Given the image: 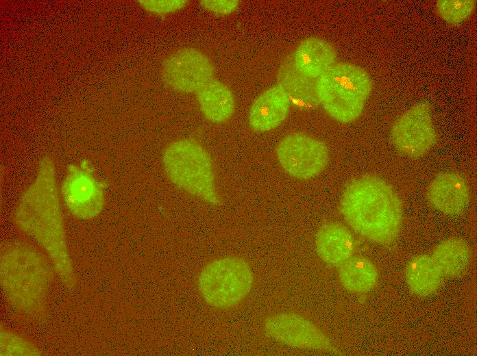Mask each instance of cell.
Segmentation results:
<instances>
[{
	"label": "cell",
	"mask_w": 477,
	"mask_h": 356,
	"mask_svg": "<svg viewBox=\"0 0 477 356\" xmlns=\"http://www.w3.org/2000/svg\"><path fill=\"white\" fill-rule=\"evenodd\" d=\"M51 157H44L34 182L23 193L14 214L18 227L47 252L56 271L68 285L74 274L66 242L62 212Z\"/></svg>",
	"instance_id": "1"
},
{
	"label": "cell",
	"mask_w": 477,
	"mask_h": 356,
	"mask_svg": "<svg viewBox=\"0 0 477 356\" xmlns=\"http://www.w3.org/2000/svg\"><path fill=\"white\" fill-rule=\"evenodd\" d=\"M340 210L348 225L363 238L387 245L398 238L403 222L402 201L382 178L364 175L345 187Z\"/></svg>",
	"instance_id": "2"
},
{
	"label": "cell",
	"mask_w": 477,
	"mask_h": 356,
	"mask_svg": "<svg viewBox=\"0 0 477 356\" xmlns=\"http://www.w3.org/2000/svg\"><path fill=\"white\" fill-rule=\"evenodd\" d=\"M51 268L36 251L25 244H14L1 256V281L12 304L24 312L41 307L51 281Z\"/></svg>",
	"instance_id": "3"
},
{
	"label": "cell",
	"mask_w": 477,
	"mask_h": 356,
	"mask_svg": "<svg viewBox=\"0 0 477 356\" xmlns=\"http://www.w3.org/2000/svg\"><path fill=\"white\" fill-rule=\"evenodd\" d=\"M162 164L167 177L178 188L211 205L221 204L212 157L197 141H173L163 151Z\"/></svg>",
	"instance_id": "4"
},
{
	"label": "cell",
	"mask_w": 477,
	"mask_h": 356,
	"mask_svg": "<svg viewBox=\"0 0 477 356\" xmlns=\"http://www.w3.org/2000/svg\"><path fill=\"white\" fill-rule=\"evenodd\" d=\"M372 89L369 73L349 62H336L317 79V92L326 113L349 123L362 114Z\"/></svg>",
	"instance_id": "5"
},
{
	"label": "cell",
	"mask_w": 477,
	"mask_h": 356,
	"mask_svg": "<svg viewBox=\"0 0 477 356\" xmlns=\"http://www.w3.org/2000/svg\"><path fill=\"white\" fill-rule=\"evenodd\" d=\"M254 275L249 264L236 256L218 258L208 263L197 278V288L203 300L221 309L234 307L249 293Z\"/></svg>",
	"instance_id": "6"
},
{
	"label": "cell",
	"mask_w": 477,
	"mask_h": 356,
	"mask_svg": "<svg viewBox=\"0 0 477 356\" xmlns=\"http://www.w3.org/2000/svg\"><path fill=\"white\" fill-rule=\"evenodd\" d=\"M276 155L287 173L301 179L318 175L329 160L328 148L324 142L299 132L284 137L276 147Z\"/></svg>",
	"instance_id": "7"
},
{
	"label": "cell",
	"mask_w": 477,
	"mask_h": 356,
	"mask_svg": "<svg viewBox=\"0 0 477 356\" xmlns=\"http://www.w3.org/2000/svg\"><path fill=\"white\" fill-rule=\"evenodd\" d=\"M161 78L171 89L182 93L199 91L214 79L215 67L202 51L182 48L169 55L161 66Z\"/></svg>",
	"instance_id": "8"
},
{
	"label": "cell",
	"mask_w": 477,
	"mask_h": 356,
	"mask_svg": "<svg viewBox=\"0 0 477 356\" xmlns=\"http://www.w3.org/2000/svg\"><path fill=\"white\" fill-rule=\"evenodd\" d=\"M391 138L396 149L408 157L428 153L437 140L430 104L419 102L401 114L391 127Z\"/></svg>",
	"instance_id": "9"
},
{
	"label": "cell",
	"mask_w": 477,
	"mask_h": 356,
	"mask_svg": "<svg viewBox=\"0 0 477 356\" xmlns=\"http://www.w3.org/2000/svg\"><path fill=\"white\" fill-rule=\"evenodd\" d=\"M106 185L94 175L90 164L84 160L80 165L69 166L61 192L69 210L82 219H91L103 209Z\"/></svg>",
	"instance_id": "10"
},
{
	"label": "cell",
	"mask_w": 477,
	"mask_h": 356,
	"mask_svg": "<svg viewBox=\"0 0 477 356\" xmlns=\"http://www.w3.org/2000/svg\"><path fill=\"white\" fill-rule=\"evenodd\" d=\"M264 329L271 338L286 345L302 349L336 353L330 339L310 320L293 312L267 317Z\"/></svg>",
	"instance_id": "11"
},
{
	"label": "cell",
	"mask_w": 477,
	"mask_h": 356,
	"mask_svg": "<svg viewBox=\"0 0 477 356\" xmlns=\"http://www.w3.org/2000/svg\"><path fill=\"white\" fill-rule=\"evenodd\" d=\"M426 195L436 209L448 215H455L467 207L469 192L467 181L461 175L443 173L431 181Z\"/></svg>",
	"instance_id": "12"
},
{
	"label": "cell",
	"mask_w": 477,
	"mask_h": 356,
	"mask_svg": "<svg viewBox=\"0 0 477 356\" xmlns=\"http://www.w3.org/2000/svg\"><path fill=\"white\" fill-rule=\"evenodd\" d=\"M291 105L289 97L278 84L270 87L258 96L250 107V127L261 132L278 127L287 117Z\"/></svg>",
	"instance_id": "13"
},
{
	"label": "cell",
	"mask_w": 477,
	"mask_h": 356,
	"mask_svg": "<svg viewBox=\"0 0 477 356\" xmlns=\"http://www.w3.org/2000/svg\"><path fill=\"white\" fill-rule=\"evenodd\" d=\"M278 85L289 97L291 104L300 110H310L319 104L317 79L302 73L295 66L293 54L282 62L278 71Z\"/></svg>",
	"instance_id": "14"
},
{
	"label": "cell",
	"mask_w": 477,
	"mask_h": 356,
	"mask_svg": "<svg viewBox=\"0 0 477 356\" xmlns=\"http://www.w3.org/2000/svg\"><path fill=\"white\" fill-rule=\"evenodd\" d=\"M315 250L320 259L330 266H339L352 256L356 242L352 232L343 224H323L315 236Z\"/></svg>",
	"instance_id": "15"
},
{
	"label": "cell",
	"mask_w": 477,
	"mask_h": 356,
	"mask_svg": "<svg viewBox=\"0 0 477 356\" xmlns=\"http://www.w3.org/2000/svg\"><path fill=\"white\" fill-rule=\"evenodd\" d=\"M292 54L296 68L302 73L314 79L324 73L336 63L337 60L334 47L318 37L303 40Z\"/></svg>",
	"instance_id": "16"
},
{
	"label": "cell",
	"mask_w": 477,
	"mask_h": 356,
	"mask_svg": "<svg viewBox=\"0 0 477 356\" xmlns=\"http://www.w3.org/2000/svg\"><path fill=\"white\" fill-rule=\"evenodd\" d=\"M199 109L209 121L222 123L229 120L235 110V99L230 88L212 79L196 92Z\"/></svg>",
	"instance_id": "17"
},
{
	"label": "cell",
	"mask_w": 477,
	"mask_h": 356,
	"mask_svg": "<svg viewBox=\"0 0 477 356\" xmlns=\"http://www.w3.org/2000/svg\"><path fill=\"white\" fill-rule=\"evenodd\" d=\"M338 267L339 280L349 292L367 293L374 289L378 282V268L366 257L352 255Z\"/></svg>",
	"instance_id": "18"
},
{
	"label": "cell",
	"mask_w": 477,
	"mask_h": 356,
	"mask_svg": "<svg viewBox=\"0 0 477 356\" xmlns=\"http://www.w3.org/2000/svg\"><path fill=\"white\" fill-rule=\"evenodd\" d=\"M431 257L443 277H454L467 270L472 253L465 240L451 238L438 244Z\"/></svg>",
	"instance_id": "19"
},
{
	"label": "cell",
	"mask_w": 477,
	"mask_h": 356,
	"mask_svg": "<svg viewBox=\"0 0 477 356\" xmlns=\"http://www.w3.org/2000/svg\"><path fill=\"white\" fill-rule=\"evenodd\" d=\"M442 275L431 255L420 254L408 262L406 268V279L411 291L419 296L435 292L441 285Z\"/></svg>",
	"instance_id": "20"
},
{
	"label": "cell",
	"mask_w": 477,
	"mask_h": 356,
	"mask_svg": "<svg viewBox=\"0 0 477 356\" xmlns=\"http://www.w3.org/2000/svg\"><path fill=\"white\" fill-rule=\"evenodd\" d=\"M437 11L448 23L456 24L467 19L474 12L476 1L440 0L437 2Z\"/></svg>",
	"instance_id": "21"
},
{
	"label": "cell",
	"mask_w": 477,
	"mask_h": 356,
	"mask_svg": "<svg viewBox=\"0 0 477 356\" xmlns=\"http://www.w3.org/2000/svg\"><path fill=\"white\" fill-rule=\"evenodd\" d=\"M40 352L30 342L8 330L1 331V355H37Z\"/></svg>",
	"instance_id": "22"
},
{
	"label": "cell",
	"mask_w": 477,
	"mask_h": 356,
	"mask_svg": "<svg viewBox=\"0 0 477 356\" xmlns=\"http://www.w3.org/2000/svg\"><path fill=\"white\" fill-rule=\"evenodd\" d=\"M139 4L147 11L156 14L173 13L184 8L185 0H142Z\"/></svg>",
	"instance_id": "23"
},
{
	"label": "cell",
	"mask_w": 477,
	"mask_h": 356,
	"mask_svg": "<svg viewBox=\"0 0 477 356\" xmlns=\"http://www.w3.org/2000/svg\"><path fill=\"white\" fill-rule=\"evenodd\" d=\"M200 4L206 10L220 15L232 13L238 8L239 1L236 0H202Z\"/></svg>",
	"instance_id": "24"
}]
</instances>
